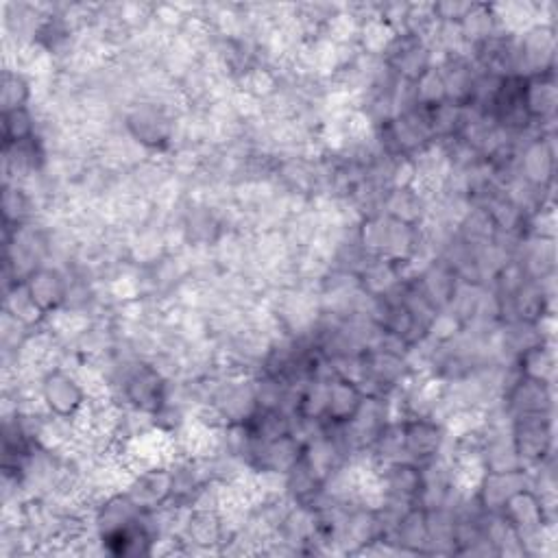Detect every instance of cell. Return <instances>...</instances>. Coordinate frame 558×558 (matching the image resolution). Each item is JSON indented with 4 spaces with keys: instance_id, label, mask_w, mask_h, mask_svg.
Instances as JSON below:
<instances>
[{
    "instance_id": "1",
    "label": "cell",
    "mask_w": 558,
    "mask_h": 558,
    "mask_svg": "<svg viewBox=\"0 0 558 558\" xmlns=\"http://www.w3.org/2000/svg\"><path fill=\"white\" fill-rule=\"evenodd\" d=\"M40 393L51 415L75 419L88 404V388L77 373L68 369H51L40 380Z\"/></svg>"
},
{
    "instance_id": "2",
    "label": "cell",
    "mask_w": 558,
    "mask_h": 558,
    "mask_svg": "<svg viewBox=\"0 0 558 558\" xmlns=\"http://www.w3.org/2000/svg\"><path fill=\"white\" fill-rule=\"evenodd\" d=\"M24 284H27L33 301L38 303L46 317L62 308L68 299V282L57 269L40 266L38 271L31 273V277Z\"/></svg>"
},
{
    "instance_id": "3",
    "label": "cell",
    "mask_w": 558,
    "mask_h": 558,
    "mask_svg": "<svg viewBox=\"0 0 558 558\" xmlns=\"http://www.w3.org/2000/svg\"><path fill=\"white\" fill-rule=\"evenodd\" d=\"M3 136L5 144H16L31 138H38V118L31 112V107H20L11 109V112H3Z\"/></svg>"
},
{
    "instance_id": "4",
    "label": "cell",
    "mask_w": 558,
    "mask_h": 558,
    "mask_svg": "<svg viewBox=\"0 0 558 558\" xmlns=\"http://www.w3.org/2000/svg\"><path fill=\"white\" fill-rule=\"evenodd\" d=\"M31 101H33V88H31L29 79L24 77V72L5 68V72H3V112L29 107Z\"/></svg>"
}]
</instances>
